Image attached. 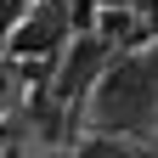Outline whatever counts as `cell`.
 Listing matches in <instances>:
<instances>
[{
  "label": "cell",
  "instance_id": "obj_1",
  "mask_svg": "<svg viewBox=\"0 0 158 158\" xmlns=\"http://www.w3.org/2000/svg\"><path fill=\"white\" fill-rule=\"evenodd\" d=\"M158 118V79L141 68V56H124L96 85V124L102 130H147Z\"/></svg>",
  "mask_w": 158,
  "mask_h": 158
},
{
  "label": "cell",
  "instance_id": "obj_2",
  "mask_svg": "<svg viewBox=\"0 0 158 158\" xmlns=\"http://www.w3.org/2000/svg\"><path fill=\"white\" fill-rule=\"evenodd\" d=\"M141 68H147V73L158 79V51H147V56H141Z\"/></svg>",
  "mask_w": 158,
  "mask_h": 158
}]
</instances>
